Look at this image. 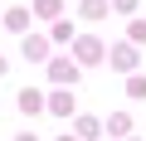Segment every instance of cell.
Segmentation results:
<instances>
[{
    "label": "cell",
    "instance_id": "3957f363",
    "mask_svg": "<svg viewBox=\"0 0 146 141\" xmlns=\"http://www.w3.org/2000/svg\"><path fill=\"white\" fill-rule=\"evenodd\" d=\"M73 54H78V58H83V63H102V44H98V39H93V34H83V39H78V44H73Z\"/></svg>",
    "mask_w": 146,
    "mask_h": 141
},
{
    "label": "cell",
    "instance_id": "277c9868",
    "mask_svg": "<svg viewBox=\"0 0 146 141\" xmlns=\"http://www.w3.org/2000/svg\"><path fill=\"white\" fill-rule=\"evenodd\" d=\"M20 112H25V117H39V112H44V93H39V88H20Z\"/></svg>",
    "mask_w": 146,
    "mask_h": 141
},
{
    "label": "cell",
    "instance_id": "9c48e42d",
    "mask_svg": "<svg viewBox=\"0 0 146 141\" xmlns=\"http://www.w3.org/2000/svg\"><path fill=\"white\" fill-rule=\"evenodd\" d=\"M107 131H112V136H127V131H131V117H127V112H112V117H107Z\"/></svg>",
    "mask_w": 146,
    "mask_h": 141
},
{
    "label": "cell",
    "instance_id": "5b68a950",
    "mask_svg": "<svg viewBox=\"0 0 146 141\" xmlns=\"http://www.w3.org/2000/svg\"><path fill=\"white\" fill-rule=\"evenodd\" d=\"M44 107H49L54 117H73V93H68V88H58L54 97H44Z\"/></svg>",
    "mask_w": 146,
    "mask_h": 141
},
{
    "label": "cell",
    "instance_id": "30bf717a",
    "mask_svg": "<svg viewBox=\"0 0 146 141\" xmlns=\"http://www.w3.org/2000/svg\"><path fill=\"white\" fill-rule=\"evenodd\" d=\"M107 15V0H83V20H102Z\"/></svg>",
    "mask_w": 146,
    "mask_h": 141
},
{
    "label": "cell",
    "instance_id": "8fae6325",
    "mask_svg": "<svg viewBox=\"0 0 146 141\" xmlns=\"http://www.w3.org/2000/svg\"><path fill=\"white\" fill-rule=\"evenodd\" d=\"M127 93H131V97H146V78L131 73V78H127Z\"/></svg>",
    "mask_w": 146,
    "mask_h": 141
},
{
    "label": "cell",
    "instance_id": "2e32d148",
    "mask_svg": "<svg viewBox=\"0 0 146 141\" xmlns=\"http://www.w3.org/2000/svg\"><path fill=\"white\" fill-rule=\"evenodd\" d=\"M5 68H10V63H5V58H0V78H5Z\"/></svg>",
    "mask_w": 146,
    "mask_h": 141
},
{
    "label": "cell",
    "instance_id": "7c38bea8",
    "mask_svg": "<svg viewBox=\"0 0 146 141\" xmlns=\"http://www.w3.org/2000/svg\"><path fill=\"white\" fill-rule=\"evenodd\" d=\"M34 15H58V0H34Z\"/></svg>",
    "mask_w": 146,
    "mask_h": 141
},
{
    "label": "cell",
    "instance_id": "6da1fadb",
    "mask_svg": "<svg viewBox=\"0 0 146 141\" xmlns=\"http://www.w3.org/2000/svg\"><path fill=\"white\" fill-rule=\"evenodd\" d=\"M49 78H54L58 88H68V83H78V68H73V58H54V63H49Z\"/></svg>",
    "mask_w": 146,
    "mask_h": 141
},
{
    "label": "cell",
    "instance_id": "7a4b0ae2",
    "mask_svg": "<svg viewBox=\"0 0 146 141\" xmlns=\"http://www.w3.org/2000/svg\"><path fill=\"white\" fill-rule=\"evenodd\" d=\"M112 68L117 73H131L136 68V44H112Z\"/></svg>",
    "mask_w": 146,
    "mask_h": 141
},
{
    "label": "cell",
    "instance_id": "ba28073f",
    "mask_svg": "<svg viewBox=\"0 0 146 141\" xmlns=\"http://www.w3.org/2000/svg\"><path fill=\"white\" fill-rule=\"evenodd\" d=\"M5 29L25 34V29H29V10H10V15H5Z\"/></svg>",
    "mask_w": 146,
    "mask_h": 141
},
{
    "label": "cell",
    "instance_id": "8992f818",
    "mask_svg": "<svg viewBox=\"0 0 146 141\" xmlns=\"http://www.w3.org/2000/svg\"><path fill=\"white\" fill-rule=\"evenodd\" d=\"M20 49H25V58H29V63H39V58L49 54V39H39V34H25V44H20Z\"/></svg>",
    "mask_w": 146,
    "mask_h": 141
},
{
    "label": "cell",
    "instance_id": "e0dca14e",
    "mask_svg": "<svg viewBox=\"0 0 146 141\" xmlns=\"http://www.w3.org/2000/svg\"><path fill=\"white\" fill-rule=\"evenodd\" d=\"M58 141H73V136H58Z\"/></svg>",
    "mask_w": 146,
    "mask_h": 141
},
{
    "label": "cell",
    "instance_id": "5bb4252c",
    "mask_svg": "<svg viewBox=\"0 0 146 141\" xmlns=\"http://www.w3.org/2000/svg\"><path fill=\"white\" fill-rule=\"evenodd\" d=\"M112 10H122V15H131V10H136V0H112Z\"/></svg>",
    "mask_w": 146,
    "mask_h": 141
},
{
    "label": "cell",
    "instance_id": "52a82bcc",
    "mask_svg": "<svg viewBox=\"0 0 146 141\" xmlns=\"http://www.w3.org/2000/svg\"><path fill=\"white\" fill-rule=\"evenodd\" d=\"M98 131H102L98 117H78V141H98Z\"/></svg>",
    "mask_w": 146,
    "mask_h": 141
},
{
    "label": "cell",
    "instance_id": "9a60e30c",
    "mask_svg": "<svg viewBox=\"0 0 146 141\" xmlns=\"http://www.w3.org/2000/svg\"><path fill=\"white\" fill-rule=\"evenodd\" d=\"M15 141H39V136H34V131H20V136H15Z\"/></svg>",
    "mask_w": 146,
    "mask_h": 141
},
{
    "label": "cell",
    "instance_id": "4fadbf2b",
    "mask_svg": "<svg viewBox=\"0 0 146 141\" xmlns=\"http://www.w3.org/2000/svg\"><path fill=\"white\" fill-rule=\"evenodd\" d=\"M131 44H146V20H131Z\"/></svg>",
    "mask_w": 146,
    "mask_h": 141
}]
</instances>
